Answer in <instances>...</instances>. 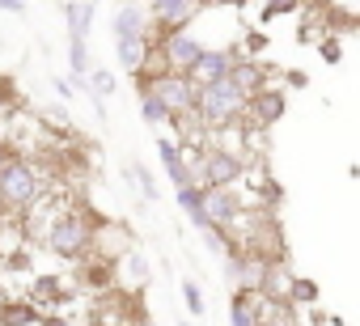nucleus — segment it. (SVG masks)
Returning <instances> with one entry per match:
<instances>
[{
  "label": "nucleus",
  "instance_id": "nucleus-1",
  "mask_svg": "<svg viewBox=\"0 0 360 326\" xmlns=\"http://www.w3.org/2000/svg\"><path fill=\"white\" fill-rule=\"evenodd\" d=\"M0 200L9 208H26V204L39 200V174L26 161H5V166H0Z\"/></svg>",
  "mask_w": 360,
  "mask_h": 326
},
{
  "label": "nucleus",
  "instance_id": "nucleus-2",
  "mask_svg": "<svg viewBox=\"0 0 360 326\" xmlns=\"http://www.w3.org/2000/svg\"><path fill=\"white\" fill-rule=\"evenodd\" d=\"M195 106H200V115L208 119V123H225V119H233L242 106H246V98L229 85V77L225 81H217V85H204L200 93H195Z\"/></svg>",
  "mask_w": 360,
  "mask_h": 326
},
{
  "label": "nucleus",
  "instance_id": "nucleus-3",
  "mask_svg": "<svg viewBox=\"0 0 360 326\" xmlns=\"http://www.w3.org/2000/svg\"><path fill=\"white\" fill-rule=\"evenodd\" d=\"M85 242H89V225L81 216H56L51 229H47V246L64 259H77L85 250Z\"/></svg>",
  "mask_w": 360,
  "mask_h": 326
},
{
  "label": "nucleus",
  "instance_id": "nucleus-4",
  "mask_svg": "<svg viewBox=\"0 0 360 326\" xmlns=\"http://www.w3.org/2000/svg\"><path fill=\"white\" fill-rule=\"evenodd\" d=\"M148 93L165 106V115H187V110L195 106V93H200V89H191L187 77H161V81L148 85Z\"/></svg>",
  "mask_w": 360,
  "mask_h": 326
},
{
  "label": "nucleus",
  "instance_id": "nucleus-5",
  "mask_svg": "<svg viewBox=\"0 0 360 326\" xmlns=\"http://www.w3.org/2000/svg\"><path fill=\"white\" fill-rule=\"evenodd\" d=\"M204 51H208V47H204L200 39H191V34H169V39H165V60H169V68H178V72H191Z\"/></svg>",
  "mask_w": 360,
  "mask_h": 326
},
{
  "label": "nucleus",
  "instance_id": "nucleus-6",
  "mask_svg": "<svg viewBox=\"0 0 360 326\" xmlns=\"http://www.w3.org/2000/svg\"><path fill=\"white\" fill-rule=\"evenodd\" d=\"M229 68H233V56H229V51H204V56L195 60V68L187 72V81H195V85H217V81L229 77Z\"/></svg>",
  "mask_w": 360,
  "mask_h": 326
},
{
  "label": "nucleus",
  "instance_id": "nucleus-7",
  "mask_svg": "<svg viewBox=\"0 0 360 326\" xmlns=\"http://www.w3.org/2000/svg\"><path fill=\"white\" fill-rule=\"evenodd\" d=\"M200 212H204L208 229L225 225V221L233 216V200H229V191H221V187H208V191H200Z\"/></svg>",
  "mask_w": 360,
  "mask_h": 326
},
{
  "label": "nucleus",
  "instance_id": "nucleus-8",
  "mask_svg": "<svg viewBox=\"0 0 360 326\" xmlns=\"http://www.w3.org/2000/svg\"><path fill=\"white\" fill-rule=\"evenodd\" d=\"M157 152H161V166H165V174L174 178L178 191H183V187H195V183H191V170H187V161H183V152H178L174 140H157Z\"/></svg>",
  "mask_w": 360,
  "mask_h": 326
},
{
  "label": "nucleus",
  "instance_id": "nucleus-9",
  "mask_svg": "<svg viewBox=\"0 0 360 326\" xmlns=\"http://www.w3.org/2000/svg\"><path fill=\"white\" fill-rule=\"evenodd\" d=\"M238 174H242V157L238 152H208V187L225 191V183H233Z\"/></svg>",
  "mask_w": 360,
  "mask_h": 326
},
{
  "label": "nucleus",
  "instance_id": "nucleus-10",
  "mask_svg": "<svg viewBox=\"0 0 360 326\" xmlns=\"http://www.w3.org/2000/svg\"><path fill=\"white\" fill-rule=\"evenodd\" d=\"M148 13L161 22V26H169V30H178L183 22H191L200 9L195 5H187V0H157V5H148Z\"/></svg>",
  "mask_w": 360,
  "mask_h": 326
},
{
  "label": "nucleus",
  "instance_id": "nucleus-11",
  "mask_svg": "<svg viewBox=\"0 0 360 326\" xmlns=\"http://www.w3.org/2000/svg\"><path fill=\"white\" fill-rule=\"evenodd\" d=\"M94 5H64V18H68V39L77 43H89V30H94Z\"/></svg>",
  "mask_w": 360,
  "mask_h": 326
},
{
  "label": "nucleus",
  "instance_id": "nucleus-12",
  "mask_svg": "<svg viewBox=\"0 0 360 326\" xmlns=\"http://www.w3.org/2000/svg\"><path fill=\"white\" fill-rule=\"evenodd\" d=\"M144 34V9L140 5H119L115 9V39H140Z\"/></svg>",
  "mask_w": 360,
  "mask_h": 326
},
{
  "label": "nucleus",
  "instance_id": "nucleus-13",
  "mask_svg": "<svg viewBox=\"0 0 360 326\" xmlns=\"http://www.w3.org/2000/svg\"><path fill=\"white\" fill-rule=\"evenodd\" d=\"M115 43H119V64H123L127 72H140V68H144V56H148L144 34H140V39H115Z\"/></svg>",
  "mask_w": 360,
  "mask_h": 326
},
{
  "label": "nucleus",
  "instance_id": "nucleus-14",
  "mask_svg": "<svg viewBox=\"0 0 360 326\" xmlns=\"http://www.w3.org/2000/svg\"><path fill=\"white\" fill-rule=\"evenodd\" d=\"M284 115V93L280 89H259V98H255V119L259 123H276Z\"/></svg>",
  "mask_w": 360,
  "mask_h": 326
},
{
  "label": "nucleus",
  "instance_id": "nucleus-15",
  "mask_svg": "<svg viewBox=\"0 0 360 326\" xmlns=\"http://www.w3.org/2000/svg\"><path fill=\"white\" fill-rule=\"evenodd\" d=\"M68 68H72L77 85H85V77H89V43L68 39Z\"/></svg>",
  "mask_w": 360,
  "mask_h": 326
},
{
  "label": "nucleus",
  "instance_id": "nucleus-16",
  "mask_svg": "<svg viewBox=\"0 0 360 326\" xmlns=\"http://www.w3.org/2000/svg\"><path fill=\"white\" fill-rule=\"evenodd\" d=\"M183 305L191 309V318H204V313H208V305H204V288H200L195 280H183Z\"/></svg>",
  "mask_w": 360,
  "mask_h": 326
},
{
  "label": "nucleus",
  "instance_id": "nucleus-17",
  "mask_svg": "<svg viewBox=\"0 0 360 326\" xmlns=\"http://www.w3.org/2000/svg\"><path fill=\"white\" fill-rule=\"evenodd\" d=\"M140 115H144V123H153V127L169 119V115H165V106H161V102H157L148 89H144V98H140Z\"/></svg>",
  "mask_w": 360,
  "mask_h": 326
},
{
  "label": "nucleus",
  "instance_id": "nucleus-18",
  "mask_svg": "<svg viewBox=\"0 0 360 326\" xmlns=\"http://www.w3.org/2000/svg\"><path fill=\"white\" fill-rule=\"evenodd\" d=\"M233 326H259V309L250 305V296L233 301Z\"/></svg>",
  "mask_w": 360,
  "mask_h": 326
},
{
  "label": "nucleus",
  "instance_id": "nucleus-19",
  "mask_svg": "<svg viewBox=\"0 0 360 326\" xmlns=\"http://www.w3.org/2000/svg\"><path fill=\"white\" fill-rule=\"evenodd\" d=\"M131 178L140 183V195H144V200H157V195H161V191H157V183H153V174H148L144 166H131Z\"/></svg>",
  "mask_w": 360,
  "mask_h": 326
},
{
  "label": "nucleus",
  "instance_id": "nucleus-20",
  "mask_svg": "<svg viewBox=\"0 0 360 326\" xmlns=\"http://www.w3.org/2000/svg\"><path fill=\"white\" fill-rule=\"evenodd\" d=\"M56 292H60V284H56V280H51V275H43V280H39V284H34V301H51V296H56Z\"/></svg>",
  "mask_w": 360,
  "mask_h": 326
},
{
  "label": "nucleus",
  "instance_id": "nucleus-21",
  "mask_svg": "<svg viewBox=\"0 0 360 326\" xmlns=\"http://www.w3.org/2000/svg\"><path fill=\"white\" fill-rule=\"evenodd\" d=\"M127 271H131V280H144V275H148L144 254H136V250H131V254H127Z\"/></svg>",
  "mask_w": 360,
  "mask_h": 326
},
{
  "label": "nucleus",
  "instance_id": "nucleus-22",
  "mask_svg": "<svg viewBox=\"0 0 360 326\" xmlns=\"http://www.w3.org/2000/svg\"><path fill=\"white\" fill-rule=\"evenodd\" d=\"M288 296H297V301H314V284H309V280H292V284H288Z\"/></svg>",
  "mask_w": 360,
  "mask_h": 326
},
{
  "label": "nucleus",
  "instance_id": "nucleus-23",
  "mask_svg": "<svg viewBox=\"0 0 360 326\" xmlns=\"http://www.w3.org/2000/svg\"><path fill=\"white\" fill-rule=\"evenodd\" d=\"M0 13H9V18H26V5H22V0H0Z\"/></svg>",
  "mask_w": 360,
  "mask_h": 326
},
{
  "label": "nucleus",
  "instance_id": "nucleus-24",
  "mask_svg": "<svg viewBox=\"0 0 360 326\" xmlns=\"http://www.w3.org/2000/svg\"><path fill=\"white\" fill-rule=\"evenodd\" d=\"M51 89H56L60 98H72V93H77V85H72L68 77H56V81H51Z\"/></svg>",
  "mask_w": 360,
  "mask_h": 326
},
{
  "label": "nucleus",
  "instance_id": "nucleus-25",
  "mask_svg": "<svg viewBox=\"0 0 360 326\" xmlns=\"http://www.w3.org/2000/svg\"><path fill=\"white\" fill-rule=\"evenodd\" d=\"M47 119H51V123H56V127H68V123H72V119H68V110H64V106H47Z\"/></svg>",
  "mask_w": 360,
  "mask_h": 326
},
{
  "label": "nucleus",
  "instance_id": "nucleus-26",
  "mask_svg": "<svg viewBox=\"0 0 360 326\" xmlns=\"http://www.w3.org/2000/svg\"><path fill=\"white\" fill-rule=\"evenodd\" d=\"M267 326H292V322H284V318H276V322H267Z\"/></svg>",
  "mask_w": 360,
  "mask_h": 326
},
{
  "label": "nucleus",
  "instance_id": "nucleus-27",
  "mask_svg": "<svg viewBox=\"0 0 360 326\" xmlns=\"http://www.w3.org/2000/svg\"><path fill=\"white\" fill-rule=\"evenodd\" d=\"M51 326H68V322H51Z\"/></svg>",
  "mask_w": 360,
  "mask_h": 326
},
{
  "label": "nucleus",
  "instance_id": "nucleus-28",
  "mask_svg": "<svg viewBox=\"0 0 360 326\" xmlns=\"http://www.w3.org/2000/svg\"><path fill=\"white\" fill-rule=\"evenodd\" d=\"M0 157H5V152H0ZM0 166H5V161H0Z\"/></svg>",
  "mask_w": 360,
  "mask_h": 326
}]
</instances>
